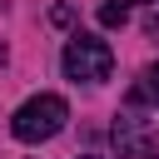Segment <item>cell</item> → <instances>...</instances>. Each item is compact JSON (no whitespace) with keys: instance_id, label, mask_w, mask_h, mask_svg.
Returning <instances> with one entry per match:
<instances>
[{"instance_id":"4","label":"cell","mask_w":159,"mask_h":159,"mask_svg":"<svg viewBox=\"0 0 159 159\" xmlns=\"http://www.w3.org/2000/svg\"><path fill=\"white\" fill-rule=\"evenodd\" d=\"M129 99H134V104H149V109H159V60L139 70V80H134Z\"/></svg>"},{"instance_id":"5","label":"cell","mask_w":159,"mask_h":159,"mask_svg":"<svg viewBox=\"0 0 159 159\" xmlns=\"http://www.w3.org/2000/svg\"><path fill=\"white\" fill-rule=\"evenodd\" d=\"M124 20H129V5H124V0H104V5H99V25L114 30V25H124Z\"/></svg>"},{"instance_id":"2","label":"cell","mask_w":159,"mask_h":159,"mask_svg":"<svg viewBox=\"0 0 159 159\" xmlns=\"http://www.w3.org/2000/svg\"><path fill=\"white\" fill-rule=\"evenodd\" d=\"M60 65H65V75L80 84H99V80H109V70H114V50L104 45V40H94V35H75L70 45H65V55H60Z\"/></svg>"},{"instance_id":"3","label":"cell","mask_w":159,"mask_h":159,"mask_svg":"<svg viewBox=\"0 0 159 159\" xmlns=\"http://www.w3.org/2000/svg\"><path fill=\"white\" fill-rule=\"evenodd\" d=\"M114 144H119V159H139L144 154V119L119 114L114 119Z\"/></svg>"},{"instance_id":"7","label":"cell","mask_w":159,"mask_h":159,"mask_svg":"<svg viewBox=\"0 0 159 159\" xmlns=\"http://www.w3.org/2000/svg\"><path fill=\"white\" fill-rule=\"evenodd\" d=\"M80 159H99V154H80Z\"/></svg>"},{"instance_id":"1","label":"cell","mask_w":159,"mask_h":159,"mask_svg":"<svg viewBox=\"0 0 159 159\" xmlns=\"http://www.w3.org/2000/svg\"><path fill=\"white\" fill-rule=\"evenodd\" d=\"M65 124H70V104H65L60 94H35V99H25V104L10 114V134H15L20 144H45V139H55Z\"/></svg>"},{"instance_id":"6","label":"cell","mask_w":159,"mask_h":159,"mask_svg":"<svg viewBox=\"0 0 159 159\" xmlns=\"http://www.w3.org/2000/svg\"><path fill=\"white\" fill-rule=\"evenodd\" d=\"M124 5H144V0H124Z\"/></svg>"}]
</instances>
